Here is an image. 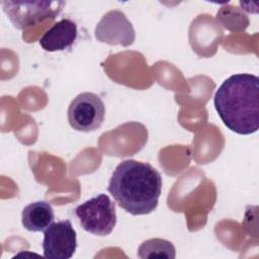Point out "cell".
Segmentation results:
<instances>
[{
    "instance_id": "ba28073f",
    "label": "cell",
    "mask_w": 259,
    "mask_h": 259,
    "mask_svg": "<svg viewBox=\"0 0 259 259\" xmlns=\"http://www.w3.org/2000/svg\"><path fill=\"white\" fill-rule=\"evenodd\" d=\"M77 34V24L69 18H63L54 23L39 38L38 42L47 52L64 51L75 42Z\"/></svg>"
},
{
    "instance_id": "7a4b0ae2",
    "label": "cell",
    "mask_w": 259,
    "mask_h": 259,
    "mask_svg": "<svg viewBox=\"0 0 259 259\" xmlns=\"http://www.w3.org/2000/svg\"><path fill=\"white\" fill-rule=\"evenodd\" d=\"M214 108L232 132L251 135L259 128V78L252 74H235L219 87Z\"/></svg>"
},
{
    "instance_id": "277c9868",
    "label": "cell",
    "mask_w": 259,
    "mask_h": 259,
    "mask_svg": "<svg viewBox=\"0 0 259 259\" xmlns=\"http://www.w3.org/2000/svg\"><path fill=\"white\" fill-rule=\"evenodd\" d=\"M3 11L13 26L26 29L46 19H54L61 11L63 1H2Z\"/></svg>"
},
{
    "instance_id": "3957f363",
    "label": "cell",
    "mask_w": 259,
    "mask_h": 259,
    "mask_svg": "<svg viewBox=\"0 0 259 259\" xmlns=\"http://www.w3.org/2000/svg\"><path fill=\"white\" fill-rule=\"evenodd\" d=\"M81 227L96 236L109 235L116 225L115 203L108 195L100 193L75 208Z\"/></svg>"
},
{
    "instance_id": "9c48e42d",
    "label": "cell",
    "mask_w": 259,
    "mask_h": 259,
    "mask_svg": "<svg viewBox=\"0 0 259 259\" xmlns=\"http://www.w3.org/2000/svg\"><path fill=\"white\" fill-rule=\"evenodd\" d=\"M54 221V209L47 201H34L22 209L21 223L29 232H45Z\"/></svg>"
},
{
    "instance_id": "6da1fadb",
    "label": "cell",
    "mask_w": 259,
    "mask_h": 259,
    "mask_svg": "<svg viewBox=\"0 0 259 259\" xmlns=\"http://www.w3.org/2000/svg\"><path fill=\"white\" fill-rule=\"evenodd\" d=\"M107 190L125 211L148 214L158 206L162 177L149 163L124 160L112 172Z\"/></svg>"
},
{
    "instance_id": "30bf717a",
    "label": "cell",
    "mask_w": 259,
    "mask_h": 259,
    "mask_svg": "<svg viewBox=\"0 0 259 259\" xmlns=\"http://www.w3.org/2000/svg\"><path fill=\"white\" fill-rule=\"evenodd\" d=\"M138 257L146 258H167L174 259L176 250L174 245L165 239L153 238L144 241L138 249Z\"/></svg>"
},
{
    "instance_id": "52a82bcc",
    "label": "cell",
    "mask_w": 259,
    "mask_h": 259,
    "mask_svg": "<svg viewBox=\"0 0 259 259\" xmlns=\"http://www.w3.org/2000/svg\"><path fill=\"white\" fill-rule=\"evenodd\" d=\"M95 36L102 42L127 47L135 40V30L122 12L111 10L96 25Z\"/></svg>"
},
{
    "instance_id": "8992f818",
    "label": "cell",
    "mask_w": 259,
    "mask_h": 259,
    "mask_svg": "<svg viewBox=\"0 0 259 259\" xmlns=\"http://www.w3.org/2000/svg\"><path fill=\"white\" fill-rule=\"evenodd\" d=\"M77 249V234L69 220L53 223L44 232V257L70 259Z\"/></svg>"
},
{
    "instance_id": "5b68a950",
    "label": "cell",
    "mask_w": 259,
    "mask_h": 259,
    "mask_svg": "<svg viewBox=\"0 0 259 259\" xmlns=\"http://www.w3.org/2000/svg\"><path fill=\"white\" fill-rule=\"evenodd\" d=\"M68 121L78 132L89 133L99 128L105 116V105L95 93L78 94L68 107Z\"/></svg>"
}]
</instances>
